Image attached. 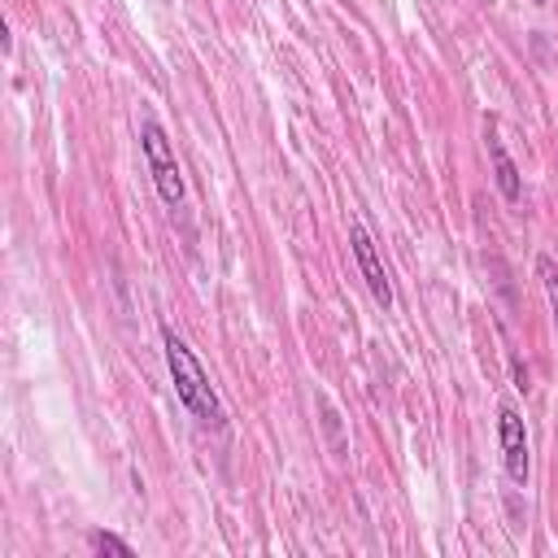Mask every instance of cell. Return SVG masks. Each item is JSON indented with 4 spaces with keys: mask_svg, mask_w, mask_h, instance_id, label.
Here are the masks:
<instances>
[{
    "mask_svg": "<svg viewBox=\"0 0 558 558\" xmlns=\"http://www.w3.org/2000/svg\"><path fill=\"white\" fill-rule=\"evenodd\" d=\"M161 344H166V366H170V379H174L179 401H183L205 427H222L218 392H214L205 366L196 362V353L183 344V336H174V327H161Z\"/></svg>",
    "mask_w": 558,
    "mask_h": 558,
    "instance_id": "cell-1",
    "label": "cell"
},
{
    "mask_svg": "<svg viewBox=\"0 0 558 558\" xmlns=\"http://www.w3.org/2000/svg\"><path fill=\"white\" fill-rule=\"evenodd\" d=\"M140 148H144V161H148V174L157 183V196L166 205H179L183 201V179H179V161H174V148L161 131V122L144 118L140 122Z\"/></svg>",
    "mask_w": 558,
    "mask_h": 558,
    "instance_id": "cell-2",
    "label": "cell"
},
{
    "mask_svg": "<svg viewBox=\"0 0 558 558\" xmlns=\"http://www.w3.org/2000/svg\"><path fill=\"white\" fill-rule=\"evenodd\" d=\"M349 244H353V262H357V270H362V279H366L375 305L388 310V305H392V283H388V270L379 266V253H375L371 231H366L362 222H353V227H349Z\"/></svg>",
    "mask_w": 558,
    "mask_h": 558,
    "instance_id": "cell-3",
    "label": "cell"
},
{
    "mask_svg": "<svg viewBox=\"0 0 558 558\" xmlns=\"http://www.w3.org/2000/svg\"><path fill=\"white\" fill-rule=\"evenodd\" d=\"M497 440H501V458H506V475L514 484H527V432L514 405L497 410Z\"/></svg>",
    "mask_w": 558,
    "mask_h": 558,
    "instance_id": "cell-4",
    "label": "cell"
},
{
    "mask_svg": "<svg viewBox=\"0 0 558 558\" xmlns=\"http://www.w3.org/2000/svg\"><path fill=\"white\" fill-rule=\"evenodd\" d=\"M488 157H493V170H497V187H501V196L514 205V201H519V192H523V187H519V170H514L510 153L501 148V140H497L493 131H488Z\"/></svg>",
    "mask_w": 558,
    "mask_h": 558,
    "instance_id": "cell-5",
    "label": "cell"
},
{
    "mask_svg": "<svg viewBox=\"0 0 558 558\" xmlns=\"http://www.w3.org/2000/svg\"><path fill=\"white\" fill-rule=\"evenodd\" d=\"M87 545H92V554H113V558H131V545H126L122 536H113V532H92V536H87Z\"/></svg>",
    "mask_w": 558,
    "mask_h": 558,
    "instance_id": "cell-6",
    "label": "cell"
},
{
    "mask_svg": "<svg viewBox=\"0 0 558 558\" xmlns=\"http://www.w3.org/2000/svg\"><path fill=\"white\" fill-rule=\"evenodd\" d=\"M536 275H541V283H545L549 310H554V318H558V266H554V257H536Z\"/></svg>",
    "mask_w": 558,
    "mask_h": 558,
    "instance_id": "cell-7",
    "label": "cell"
},
{
    "mask_svg": "<svg viewBox=\"0 0 558 558\" xmlns=\"http://www.w3.org/2000/svg\"><path fill=\"white\" fill-rule=\"evenodd\" d=\"M510 371H514V388H519V392H527V371H523L519 362H510Z\"/></svg>",
    "mask_w": 558,
    "mask_h": 558,
    "instance_id": "cell-8",
    "label": "cell"
},
{
    "mask_svg": "<svg viewBox=\"0 0 558 558\" xmlns=\"http://www.w3.org/2000/svg\"><path fill=\"white\" fill-rule=\"evenodd\" d=\"M536 4H545V0H536Z\"/></svg>",
    "mask_w": 558,
    "mask_h": 558,
    "instance_id": "cell-9",
    "label": "cell"
}]
</instances>
